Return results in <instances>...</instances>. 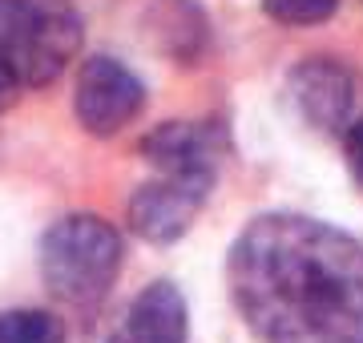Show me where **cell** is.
Masks as SVG:
<instances>
[{
    "instance_id": "8992f818",
    "label": "cell",
    "mask_w": 363,
    "mask_h": 343,
    "mask_svg": "<svg viewBox=\"0 0 363 343\" xmlns=\"http://www.w3.org/2000/svg\"><path fill=\"white\" fill-rule=\"evenodd\" d=\"M218 133L206 125H190V121H174L162 125L145 137V158L154 162L162 174H186V178H210L214 182V166H218Z\"/></svg>"
},
{
    "instance_id": "9c48e42d",
    "label": "cell",
    "mask_w": 363,
    "mask_h": 343,
    "mask_svg": "<svg viewBox=\"0 0 363 343\" xmlns=\"http://www.w3.org/2000/svg\"><path fill=\"white\" fill-rule=\"evenodd\" d=\"M0 343H65V327L49 311L21 307L0 315Z\"/></svg>"
},
{
    "instance_id": "277c9868",
    "label": "cell",
    "mask_w": 363,
    "mask_h": 343,
    "mask_svg": "<svg viewBox=\"0 0 363 343\" xmlns=\"http://www.w3.org/2000/svg\"><path fill=\"white\" fill-rule=\"evenodd\" d=\"M145 101L142 81L133 77L121 61L109 57H93L89 65L77 73V93H73V106H77L81 125L97 137H109L121 125H130L138 118V109Z\"/></svg>"
},
{
    "instance_id": "7c38bea8",
    "label": "cell",
    "mask_w": 363,
    "mask_h": 343,
    "mask_svg": "<svg viewBox=\"0 0 363 343\" xmlns=\"http://www.w3.org/2000/svg\"><path fill=\"white\" fill-rule=\"evenodd\" d=\"M13 89H16V77H13V69H9L4 61H0V109H4L9 101H13Z\"/></svg>"
},
{
    "instance_id": "52a82bcc",
    "label": "cell",
    "mask_w": 363,
    "mask_h": 343,
    "mask_svg": "<svg viewBox=\"0 0 363 343\" xmlns=\"http://www.w3.org/2000/svg\"><path fill=\"white\" fill-rule=\"evenodd\" d=\"M186 331H190V315L174 283H150L133 299L125 319L130 343H186Z\"/></svg>"
},
{
    "instance_id": "5b68a950",
    "label": "cell",
    "mask_w": 363,
    "mask_h": 343,
    "mask_svg": "<svg viewBox=\"0 0 363 343\" xmlns=\"http://www.w3.org/2000/svg\"><path fill=\"white\" fill-rule=\"evenodd\" d=\"M210 190V178H186V174H157L145 182L130 202L133 230L150 242H174L194 223Z\"/></svg>"
},
{
    "instance_id": "3957f363",
    "label": "cell",
    "mask_w": 363,
    "mask_h": 343,
    "mask_svg": "<svg viewBox=\"0 0 363 343\" xmlns=\"http://www.w3.org/2000/svg\"><path fill=\"white\" fill-rule=\"evenodd\" d=\"M77 49V16L65 0H0V61L16 81H52Z\"/></svg>"
},
{
    "instance_id": "6da1fadb",
    "label": "cell",
    "mask_w": 363,
    "mask_h": 343,
    "mask_svg": "<svg viewBox=\"0 0 363 343\" xmlns=\"http://www.w3.org/2000/svg\"><path fill=\"white\" fill-rule=\"evenodd\" d=\"M230 295L262 343H363V247L327 223H250L230 251Z\"/></svg>"
},
{
    "instance_id": "8fae6325",
    "label": "cell",
    "mask_w": 363,
    "mask_h": 343,
    "mask_svg": "<svg viewBox=\"0 0 363 343\" xmlns=\"http://www.w3.org/2000/svg\"><path fill=\"white\" fill-rule=\"evenodd\" d=\"M347 166H351V174H355V182H359V190H363V121H355L347 130Z\"/></svg>"
},
{
    "instance_id": "30bf717a",
    "label": "cell",
    "mask_w": 363,
    "mask_h": 343,
    "mask_svg": "<svg viewBox=\"0 0 363 343\" xmlns=\"http://www.w3.org/2000/svg\"><path fill=\"white\" fill-rule=\"evenodd\" d=\"M267 13L283 25H319L335 13V0H267Z\"/></svg>"
},
{
    "instance_id": "ba28073f",
    "label": "cell",
    "mask_w": 363,
    "mask_h": 343,
    "mask_svg": "<svg viewBox=\"0 0 363 343\" xmlns=\"http://www.w3.org/2000/svg\"><path fill=\"white\" fill-rule=\"evenodd\" d=\"M295 93L303 113L315 118L319 125H335L347 113V101H351V85L343 77V69L323 65V61L295 69Z\"/></svg>"
},
{
    "instance_id": "7a4b0ae2",
    "label": "cell",
    "mask_w": 363,
    "mask_h": 343,
    "mask_svg": "<svg viewBox=\"0 0 363 343\" xmlns=\"http://www.w3.org/2000/svg\"><path fill=\"white\" fill-rule=\"evenodd\" d=\"M121 266V238L93 214H73L49 226L40 238V275L45 287L65 303H93L113 287Z\"/></svg>"
}]
</instances>
